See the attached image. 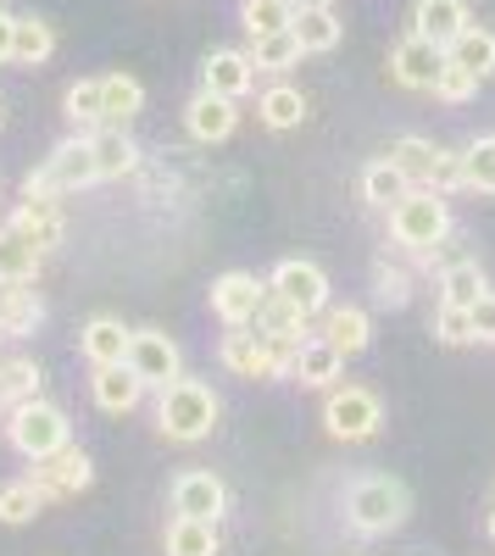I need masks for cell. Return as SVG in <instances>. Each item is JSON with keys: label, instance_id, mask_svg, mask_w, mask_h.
<instances>
[{"label": "cell", "instance_id": "cell-1", "mask_svg": "<svg viewBox=\"0 0 495 556\" xmlns=\"http://www.w3.org/2000/svg\"><path fill=\"white\" fill-rule=\"evenodd\" d=\"M407 518H412V490L390 473H363L345 490V529L351 534L379 540V534H395Z\"/></svg>", "mask_w": 495, "mask_h": 556}, {"label": "cell", "instance_id": "cell-2", "mask_svg": "<svg viewBox=\"0 0 495 556\" xmlns=\"http://www.w3.org/2000/svg\"><path fill=\"white\" fill-rule=\"evenodd\" d=\"M217 390L212 384H201V379H173V384H162V395H156V429H162V440H173V445H195V440H206L212 429H217Z\"/></svg>", "mask_w": 495, "mask_h": 556}, {"label": "cell", "instance_id": "cell-3", "mask_svg": "<svg viewBox=\"0 0 495 556\" xmlns=\"http://www.w3.org/2000/svg\"><path fill=\"white\" fill-rule=\"evenodd\" d=\"M84 184H101V173H96L89 134H73V139H62V146L45 156L39 173L23 178V195H28V201H62V195H78Z\"/></svg>", "mask_w": 495, "mask_h": 556}, {"label": "cell", "instance_id": "cell-4", "mask_svg": "<svg viewBox=\"0 0 495 556\" xmlns=\"http://www.w3.org/2000/svg\"><path fill=\"white\" fill-rule=\"evenodd\" d=\"M445 235H452V206H445V195L429 190V184H412V190L390 206V240L401 251H429Z\"/></svg>", "mask_w": 495, "mask_h": 556}, {"label": "cell", "instance_id": "cell-5", "mask_svg": "<svg viewBox=\"0 0 495 556\" xmlns=\"http://www.w3.org/2000/svg\"><path fill=\"white\" fill-rule=\"evenodd\" d=\"M7 440H12L17 456L39 462V456L73 445V429H67V412H62L56 401L34 395V401H17V406L7 412Z\"/></svg>", "mask_w": 495, "mask_h": 556}, {"label": "cell", "instance_id": "cell-6", "mask_svg": "<svg viewBox=\"0 0 495 556\" xmlns=\"http://www.w3.org/2000/svg\"><path fill=\"white\" fill-rule=\"evenodd\" d=\"M323 429L345 445H363L384 429V401L363 384H329V401H323Z\"/></svg>", "mask_w": 495, "mask_h": 556}, {"label": "cell", "instance_id": "cell-7", "mask_svg": "<svg viewBox=\"0 0 495 556\" xmlns=\"http://www.w3.org/2000/svg\"><path fill=\"white\" fill-rule=\"evenodd\" d=\"M217 356H223V367H229V374H240V379H290V362L279 356V345L267 340L256 323H234V329L223 334Z\"/></svg>", "mask_w": 495, "mask_h": 556}, {"label": "cell", "instance_id": "cell-8", "mask_svg": "<svg viewBox=\"0 0 495 556\" xmlns=\"http://www.w3.org/2000/svg\"><path fill=\"white\" fill-rule=\"evenodd\" d=\"M28 479L39 484L45 501H67V495H78V490L96 484V462H89V451H78V445H62V451H51V456H39Z\"/></svg>", "mask_w": 495, "mask_h": 556}, {"label": "cell", "instance_id": "cell-9", "mask_svg": "<svg viewBox=\"0 0 495 556\" xmlns=\"http://www.w3.org/2000/svg\"><path fill=\"white\" fill-rule=\"evenodd\" d=\"M262 301H267V278H256L245 267L212 278V317L223 323V329H234V323H256Z\"/></svg>", "mask_w": 495, "mask_h": 556}, {"label": "cell", "instance_id": "cell-10", "mask_svg": "<svg viewBox=\"0 0 495 556\" xmlns=\"http://www.w3.org/2000/svg\"><path fill=\"white\" fill-rule=\"evenodd\" d=\"M267 290L284 295L290 306H301L306 317H323V306H329V273H323L318 262H301V256H290V262H279V267H274V278H267Z\"/></svg>", "mask_w": 495, "mask_h": 556}, {"label": "cell", "instance_id": "cell-11", "mask_svg": "<svg viewBox=\"0 0 495 556\" xmlns=\"http://www.w3.org/2000/svg\"><path fill=\"white\" fill-rule=\"evenodd\" d=\"M128 367H134V374H140L151 390L185 379V356H178V345H173L162 329H134V340H128Z\"/></svg>", "mask_w": 495, "mask_h": 556}, {"label": "cell", "instance_id": "cell-12", "mask_svg": "<svg viewBox=\"0 0 495 556\" xmlns=\"http://www.w3.org/2000/svg\"><path fill=\"white\" fill-rule=\"evenodd\" d=\"M440 67H445V45H434V39H423V34H407V39L390 51V78H395L401 89H434Z\"/></svg>", "mask_w": 495, "mask_h": 556}, {"label": "cell", "instance_id": "cell-13", "mask_svg": "<svg viewBox=\"0 0 495 556\" xmlns=\"http://www.w3.org/2000/svg\"><path fill=\"white\" fill-rule=\"evenodd\" d=\"M145 379L134 374L128 362H106V367H89V395H96V406L101 412H112V417H123V412H134L145 401Z\"/></svg>", "mask_w": 495, "mask_h": 556}, {"label": "cell", "instance_id": "cell-14", "mask_svg": "<svg viewBox=\"0 0 495 556\" xmlns=\"http://www.w3.org/2000/svg\"><path fill=\"white\" fill-rule=\"evenodd\" d=\"M173 513H185V518H223L229 513V490H223L217 473L206 468H190V473H178L173 479Z\"/></svg>", "mask_w": 495, "mask_h": 556}, {"label": "cell", "instance_id": "cell-15", "mask_svg": "<svg viewBox=\"0 0 495 556\" xmlns=\"http://www.w3.org/2000/svg\"><path fill=\"white\" fill-rule=\"evenodd\" d=\"M340 374H345V351H340L334 340H323V334H312V340L295 351V362H290V379L306 384V390H329Z\"/></svg>", "mask_w": 495, "mask_h": 556}, {"label": "cell", "instance_id": "cell-16", "mask_svg": "<svg viewBox=\"0 0 495 556\" xmlns=\"http://www.w3.org/2000/svg\"><path fill=\"white\" fill-rule=\"evenodd\" d=\"M251 84H256L251 51H212V56L201 62V89H212V96L240 101V96H251Z\"/></svg>", "mask_w": 495, "mask_h": 556}, {"label": "cell", "instance_id": "cell-17", "mask_svg": "<svg viewBox=\"0 0 495 556\" xmlns=\"http://www.w3.org/2000/svg\"><path fill=\"white\" fill-rule=\"evenodd\" d=\"M240 123V106L229 96H212V89H201V96L185 106V128L190 139H201V146H217V139H229Z\"/></svg>", "mask_w": 495, "mask_h": 556}, {"label": "cell", "instance_id": "cell-18", "mask_svg": "<svg viewBox=\"0 0 495 556\" xmlns=\"http://www.w3.org/2000/svg\"><path fill=\"white\" fill-rule=\"evenodd\" d=\"M12 228L28 240V245H39L45 256H51L56 245H62V235H67V223H62V201H17V212H12Z\"/></svg>", "mask_w": 495, "mask_h": 556}, {"label": "cell", "instance_id": "cell-19", "mask_svg": "<svg viewBox=\"0 0 495 556\" xmlns=\"http://www.w3.org/2000/svg\"><path fill=\"white\" fill-rule=\"evenodd\" d=\"M128 340L134 329H123L117 317H89L84 329H78V351L89 367H106V362H128Z\"/></svg>", "mask_w": 495, "mask_h": 556}, {"label": "cell", "instance_id": "cell-20", "mask_svg": "<svg viewBox=\"0 0 495 556\" xmlns=\"http://www.w3.org/2000/svg\"><path fill=\"white\" fill-rule=\"evenodd\" d=\"M89 151H96L101 178H128L134 167H140V146L128 139V128H112V123H101L96 134H89Z\"/></svg>", "mask_w": 495, "mask_h": 556}, {"label": "cell", "instance_id": "cell-21", "mask_svg": "<svg viewBox=\"0 0 495 556\" xmlns=\"http://www.w3.org/2000/svg\"><path fill=\"white\" fill-rule=\"evenodd\" d=\"M323 340H334L345 356H363L373 345V317L363 306H323Z\"/></svg>", "mask_w": 495, "mask_h": 556}, {"label": "cell", "instance_id": "cell-22", "mask_svg": "<svg viewBox=\"0 0 495 556\" xmlns=\"http://www.w3.org/2000/svg\"><path fill=\"white\" fill-rule=\"evenodd\" d=\"M462 28H468V0H418L412 7V34L434 45H452Z\"/></svg>", "mask_w": 495, "mask_h": 556}, {"label": "cell", "instance_id": "cell-23", "mask_svg": "<svg viewBox=\"0 0 495 556\" xmlns=\"http://www.w3.org/2000/svg\"><path fill=\"white\" fill-rule=\"evenodd\" d=\"M140 112H145V84L128 78V73H106L101 78V117L112 128H128Z\"/></svg>", "mask_w": 495, "mask_h": 556}, {"label": "cell", "instance_id": "cell-24", "mask_svg": "<svg viewBox=\"0 0 495 556\" xmlns=\"http://www.w3.org/2000/svg\"><path fill=\"white\" fill-rule=\"evenodd\" d=\"M295 39H301V51L306 56H323V51H334L340 45V34H345V23L334 17V7H295Z\"/></svg>", "mask_w": 495, "mask_h": 556}, {"label": "cell", "instance_id": "cell-25", "mask_svg": "<svg viewBox=\"0 0 495 556\" xmlns=\"http://www.w3.org/2000/svg\"><path fill=\"white\" fill-rule=\"evenodd\" d=\"M39 262H45L39 245H28L12 223L0 228V285H34V278H39Z\"/></svg>", "mask_w": 495, "mask_h": 556}, {"label": "cell", "instance_id": "cell-26", "mask_svg": "<svg viewBox=\"0 0 495 556\" xmlns=\"http://www.w3.org/2000/svg\"><path fill=\"white\" fill-rule=\"evenodd\" d=\"M39 323H45V301L28 285H7V295H0V334L23 340V334L39 329Z\"/></svg>", "mask_w": 495, "mask_h": 556}, {"label": "cell", "instance_id": "cell-27", "mask_svg": "<svg viewBox=\"0 0 495 556\" xmlns=\"http://www.w3.org/2000/svg\"><path fill=\"white\" fill-rule=\"evenodd\" d=\"M445 62L468 67L473 78H490V73H495V34H490V28H479V23H468L452 45H445Z\"/></svg>", "mask_w": 495, "mask_h": 556}, {"label": "cell", "instance_id": "cell-28", "mask_svg": "<svg viewBox=\"0 0 495 556\" xmlns=\"http://www.w3.org/2000/svg\"><path fill=\"white\" fill-rule=\"evenodd\" d=\"M256 117H262V128H274V134L301 128V123H306V96H301L295 84H274V89H262Z\"/></svg>", "mask_w": 495, "mask_h": 556}, {"label": "cell", "instance_id": "cell-29", "mask_svg": "<svg viewBox=\"0 0 495 556\" xmlns=\"http://www.w3.org/2000/svg\"><path fill=\"white\" fill-rule=\"evenodd\" d=\"M407 190H412V178L401 173L390 156H379V162H368V167H363V201H368V206L390 212V206H395L401 195H407Z\"/></svg>", "mask_w": 495, "mask_h": 556}, {"label": "cell", "instance_id": "cell-30", "mask_svg": "<svg viewBox=\"0 0 495 556\" xmlns=\"http://www.w3.org/2000/svg\"><path fill=\"white\" fill-rule=\"evenodd\" d=\"M167 556H217V523L178 513L167 523Z\"/></svg>", "mask_w": 495, "mask_h": 556}, {"label": "cell", "instance_id": "cell-31", "mask_svg": "<svg viewBox=\"0 0 495 556\" xmlns=\"http://www.w3.org/2000/svg\"><path fill=\"white\" fill-rule=\"evenodd\" d=\"M484 290H490V285H484V267H479L473 256H457L452 267L440 273V301H445V306H473Z\"/></svg>", "mask_w": 495, "mask_h": 556}, {"label": "cell", "instance_id": "cell-32", "mask_svg": "<svg viewBox=\"0 0 495 556\" xmlns=\"http://www.w3.org/2000/svg\"><path fill=\"white\" fill-rule=\"evenodd\" d=\"M384 156H390L401 173H407L412 184H429V178H434V167H440V146H434V139H418V134H401Z\"/></svg>", "mask_w": 495, "mask_h": 556}, {"label": "cell", "instance_id": "cell-33", "mask_svg": "<svg viewBox=\"0 0 495 556\" xmlns=\"http://www.w3.org/2000/svg\"><path fill=\"white\" fill-rule=\"evenodd\" d=\"M39 395V362L34 356H0V412Z\"/></svg>", "mask_w": 495, "mask_h": 556}, {"label": "cell", "instance_id": "cell-34", "mask_svg": "<svg viewBox=\"0 0 495 556\" xmlns=\"http://www.w3.org/2000/svg\"><path fill=\"white\" fill-rule=\"evenodd\" d=\"M301 56H306V51H301L295 28H279V34H262V39H251V62H256V73H290Z\"/></svg>", "mask_w": 495, "mask_h": 556}, {"label": "cell", "instance_id": "cell-35", "mask_svg": "<svg viewBox=\"0 0 495 556\" xmlns=\"http://www.w3.org/2000/svg\"><path fill=\"white\" fill-rule=\"evenodd\" d=\"M62 117H67L78 134H96V128L106 123V117H101V78H78V84H67Z\"/></svg>", "mask_w": 495, "mask_h": 556}, {"label": "cell", "instance_id": "cell-36", "mask_svg": "<svg viewBox=\"0 0 495 556\" xmlns=\"http://www.w3.org/2000/svg\"><path fill=\"white\" fill-rule=\"evenodd\" d=\"M45 506H51V501L39 495V484H34V479H12V484H0V523H7V529L34 523V518L45 513Z\"/></svg>", "mask_w": 495, "mask_h": 556}, {"label": "cell", "instance_id": "cell-37", "mask_svg": "<svg viewBox=\"0 0 495 556\" xmlns=\"http://www.w3.org/2000/svg\"><path fill=\"white\" fill-rule=\"evenodd\" d=\"M51 51H56V28L45 23V17H17L12 62H17V67H39V62H51Z\"/></svg>", "mask_w": 495, "mask_h": 556}, {"label": "cell", "instance_id": "cell-38", "mask_svg": "<svg viewBox=\"0 0 495 556\" xmlns=\"http://www.w3.org/2000/svg\"><path fill=\"white\" fill-rule=\"evenodd\" d=\"M240 23H245L251 39L279 34V28L295 23V0H245V7H240Z\"/></svg>", "mask_w": 495, "mask_h": 556}, {"label": "cell", "instance_id": "cell-39", "mask_svg": "<svg viewBox=\"0 0 495 556\" xmlns=\"http://www.w3.org/2000/svg\"><path fill=\"white\" fill-rule=\"evenodd\" d=\"M462 190L495 195V134L473 139V146L462 151Z\"/></svg>", "mask_w": 495, "mask_h": 556}, {"label": "cell", "instance_id": "cell-40", "mask_svg": "<svg viewBox=\"0 0 495 556\" xmlns=\"http://www.w3.org/2000/svg\"><path fill=\"white\" fill-rule=\"evenodd\" d=\"M373 295H379V306H407L412 301V273L390 267V262H373Z\"/></svg>", "mask_w": 495, "mask_h": 556}, {"label": "cell", "instance_id": "cell-41", "mask_svg": "<svg viewBox=\"0 0 495 556\" xmlns=\"http://www.w3.org/2000/svg\"><path fill=\"white\" fill-rule=\"evenodd\" d=\"M473 89H479V78H473L468 67H457V62H445V67H440V78H434V89H429V96H434V101H445V106H462V101H473Z\"/></svg>", "mask_w": 495, "mask_h": 556}, {"label": "cell", "instance_id": "cell-42", "mask_svg": "<svg viewBox=\"0 0 495 556\" xmlns=\"http://www.w3.org/2000/svg\"><path fill=\"white\" fill-rule=\"evenodd\" d=\"M434 340H440V345H473V317H468V306H445V301H440V312H434Z\"/></svg>", "mask_w": 495, "mask_h": 556}, {"label": "cell", "instance_id": "cell-43", "mask_svg": "<svg viewBox=\"0 0 495 556\" xmlns=\"http://www.w3.org/2000/svg\"><path fill=\"white\" fill-rule=\"evenodd\" d=\"M468 317H473V340L495 345V290H484V295L468 306Z\"/></svg>", "mask_w": 495, "mask_h": 556}, {"label": "cell", "instance_id": "cell-44", "mask_svg": "<svg viewBox=\"0 0 495 556\" xmlns=\"http://www.w3.org/2000/svg\"><path fill=\"white\" fill-rule=\"evenodd\" d=\"M429 190H440V195H452V190H462V156H452V151H440V167H434V178H429Z\"/></svg>", "mask_w": 495, "mask_h": 556}, {"label": "cell", "instance_id": "cell-45", "mask_svg": "<svg viewBox=\"0 0 495 556\" xmlns=\"http://www.w3.org/2000/svg\"><path fill=\"white\" fill-rule=\"evenodd\" d=\"M12 39H17V17L0 12V62H12Z\"/></svg>", "mask_w": 495, "mask_h": 556}, {"label": "cell", "instance_id": "cell-46", "mask_svg": "<svg viewBox=\"0 0 495 556\" xmlns=\"http://www.w3.org/2000/svg\"><path fill=\"white\" fill-rule=\"evenodd\" d=\"M295 7H334V0H295Z\"/></svg>", "mask_w": 495, "mask_h": 556}, {"label": "cell", "instance_id": "cell-47", "mask_svg": "<svg viewBox=\"0 0 495 556\" xmlns=\"http://www.w3.org/2000/svg\"><path fill=\"white\" fill-rule=\"evenodd\" d=\"M490 540H495V513H490Z\"/></svg>", "mask_w": 495, "mask_h": 556}, {"label": "cell", "instance_id": "cell-48", "mask_svg": "<svg viewBox=\"0 0 495 556\" xmlns=\"http://www.w3.org/2000/svg\"><path fill=\"white\" fill-rule=\"evenodd\" d=\"M0 123H7V112H0Z\"/></svg>", "mask_w": 495, "mask_h": 556}, {"label": "cell", "instance_id": "cell-49", "mask_svg": "<svg viewBox=\"0 0 495 556\" xmlns=\"http://www.w3.org/2000/svg\"><path fill=\"white\" fill-rule=\"evenodd\" d=\"M0 295H7V285H0Z\"/></svg>", "mask_w": 495, "mask_h": 556}, {"label": "cell", "instance_id": "cell-50", "mask_svg": "<svg viewBox=\"0 0 495 556\" xmlns=\"http://www.w3.org/2000/svg\"><path fill=\"white\" fill-rule=\"evenodd\" d=\"M0 340H7V334H0Z\"/></svg>", "mask_w": 495, "mask_h": 556}]
</instances>
